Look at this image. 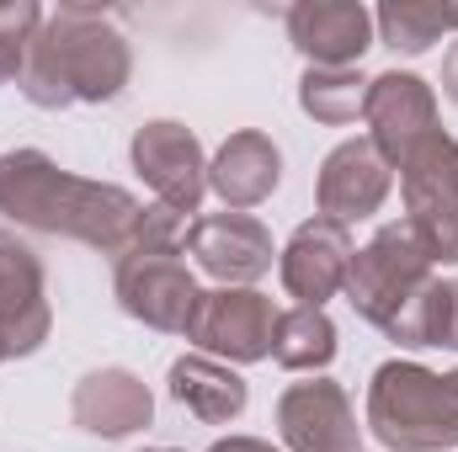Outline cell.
I'll return each mask as SVG.
<instances>
[{
    "mask_svg": "<svg viewBox=\"0 0 458 452\" xmlns=\"http://www.w3.org/2000/svg\"><path fill=\"white\" fill-rule=\"evenodd\" d=\"M0 213L16 229L81 239L117 261L144 219V203L128 187L59 171V160L43 149H11L0 155Z\"/></svg>",
    "mask_w": 458,
    "mask_h": 452,
    "instance_id": "cell-1",
    "label": "cell"
},
{
    "mask_svg": "<svg viewBox=\"0 0 458 452\" xmlns=\"http://www.w3.org/2000/svg\"><path fill=\"white\" fill-rule=\"evenodd\" d=\"M133 75V48L123 38L113 11L102 5H59L43 16L27 64H21V96L43 113H64L75 102L102 107L117 102Z\"/></svg>",
    "mask_w": 458,
    "mask_h": 452,
    "instance_id": "cell-2",
    "label": "cell"
},
{
    "mask_svg": "<svg viewBox=\"0 0 458 452\" xmlns=\"http://www.w3.org/2000/svg\"><path fill=\"white\" fill-rule=\"evenodd\" d=\"M368 431L389 452L458 448V367L432 372L411 356H389L368 378Z\"/></svg>",
    "mask_w": 458,
    "mask_h": 452,
    "instance_id": "cell-3",
    "label": "cell"
},
{
    "mask_svg": "<svg viewBox=\"0 0 458 452\" xmlns=\"http://www.w3.org/2000/svg\"><path fill=\"white\" fill-rule=\"evenodd\" d=\"M437 277V266L427 261V250L416 245L411 224H384L357 255H352V272H346V304L357 309V320H368L373 331H389L411 304L416 293Z\"/></svg>",
    "mask_w": 458,
    "mask_h": 452,
    "instance_id": "cell-4",
    "label": "cell"
},
{
    "mask_svg": "<svg viewBox=\"0 0 458 452\" xmlns=\"http://www.w3.org/2000/svg\"><path fill=\"white\" fill-rule=\"evenodd\" d=\"M113 293L117 309L160 336H187L198 314V277L182 261V245H128L113 261Z\"/></svg>",
    "mask_w": 458,
    "mask_h": 452,
    "instance_id": "cell-5",
    "label": "cell"
},
{
    "mask_svg": "<svg viewBox=\"0 0 458 452\" xmlns=\"http://www.w3.org/2000/svg\"><path fill=\"white\" fill-rule=\"evenodd\" d=\"M277 304L261 288H208L198 298V314L187 325V340L203 356H219L229 367H250L272 356V336H277Z\"/></svg>",
    "mask_w": 458,
    "mask_h": 452,
    "instance_id": "cell-6",
    "label": "cell"
},
{
    "mask_svg": "<svg viewBox=\"0 0 458 452\" xmlns=\"http://www.w3.org/2000/svg\"><path fill=\"white\" fill-rule=\"evenodd\" d=\"M133 171L144 176V187L155 192V203L176 208V213H198L208 197V155L198 144V133L176 117H155L133 133L128 144Z\"/></svg>",
    "mask_w": 458,
    "mask_h": 452,
    "instance_id": "cell-7",
    "label": "cell"
},
{
    "mask_svg": "<svg viewBox=\"0 0 458 452\" xmlns=\"http://www.w3.org/2000/svg\"><path fill=\"white\" fill-rule=\"evenodd\" d=\"M48 331H54V304L43 255L16 229H0V362L43 351Z\"/></svg>",
    "mask_w": 458,
    "mask_h": 452,
    "instance_id": "cell-8",
    "label": "cell"
},
{
    "mask_svg": "<svg viewBox=\"0 0 458 452\" xmlns=\"http://www.w3.org/2000/svg\"><path fill=\"white\" fill-rule=\"evenodd\" d=\"M192 266L203 277H214L219 288H256L272 261H277V245H272V229L261 224L256 213H203L187 224V245Z\"/></svg>",
    "mask_w": 458,
    "mask_h": 452,
    "instance_id": "cell-9",
    "label": "cell"
},
{
    "mask_svg": "<svg viewBox=\"0 0 458 452\" xmlns=\"http://www.w3.org/2000/svg\"><path fill=\"white\" fill-rule=\"evenodd\" d=\"M362 122H368V144H373L389 165H400L411 144H421L427 133L443 128V117H437V91H432L421 75H411V70H384V75L368 80Z\"/></svg>",
    "mask_w": 458,
    "mask_h": 452,
    "instance_id": "cell-10",
    "label": "cell"
},
{
    "mask_svg": "<svg viewBox=\"0 0 458 452\" xmlns=\"http://www.w3.org/2000/svg\"><path fill=\"white\" fill-rule=\"evenodd\" d=\"M394 192V165L368 144V138H342L315 176V208L331 224H362L384 208V197Z\"/></svg>",
    "mask_w": 458,
    "mask_h": 452,
    "instance_id": "cell-11",
    "label": "cell"
},
{
    "mask_svg": "<svg viewBox=\"0 0 458 452\" xmlns=\"http://www.w3.org/2000/svg\"><path fill=\"white\" fill-rule=\"evenodd\" d=\"M277 437L288 452H362V426L342 383H288L277 399Z\"/></svg>",
    "mask_w": 458,
    "mask_h": 452,
    "instance_id": "cell-12",
    "label": "cell"
},
{
    "mask_svg": "<svg viewBox=\"0 0 458 452\" xmlns=\"http://www.w3.org/2000/svg\"><path fill=\"white\" fill-rule=\"evenodd\" d=\"M352 234L331 219H304V224L288 234V245L277 250V277L288 288V298H299L304 309H326V298H336L346 288V272H352Z\"/></svg>",
    "mask_w": 458,
    "mask_h": 452,
    "instance_id": "cell-13",
    "label": "cell"
},
{
    "mask_svg": "<svg viewBox=\"0 0 458 452\" xmlns=\"http://www.w3.org/2000/svg\"><path fill=\"white\" fill-rule=\"evenodd\" d=\"M288 43L315 70H357L362 54L373 48V11L357 0H293Z\"/></svg>",
    "mask_w": 458,
    "mask_h": 452,
    "instance_id": "cell-14",
    "label": "cell"
},
{
    "mask_svg": "<svg viewBox=\"0 0 458 452\" xmlns=\"http://www.w3.org/2000/svg\"><path fill=\"white\" fill-rule=\"evenodd\" d=\"M70 421L86 431V437H102V442H117V437H133L155 421V394L139 372L128 367H97L75 383L70 394Z\"/></svg>",
    "mask_w": 458,
    "mask_h": 452,
    "instance_id": "cell-15",
    "label": "cell"
},
{
    "mask_svg": "<svg viewBox=\"0 0 458 452\" xmlns=\"http://www.w3.org/2000/svg\"><path fill=\"white\" fill-rule=\"evenodd\" d=\"M283 181V149L261 133V128H240L219 144V155L208 160V192L225 203L229 213H250L261 208Z\"/></svg>",
    "mask_w": 458,
    "mask_h": 452,
    "instance_id": "cell-16",
    "label": "cell"
},
{
    "mask_svg": "<svg viewBox=\"0 0 458 452\" xmlns=\"http://www.w3.org/2000/svg\"><path fill=\"white\" fill-rule=\"evenodd\" d=\"M165 389H171V399H176L182 410H192L203 426H229V421H240L245 405H250V383H245L229 362L203 356V351L176 356L171 372H165Z\"/></svg>",
    "mask_w": 458,
    "mask_h": 452,
    "instance_id": "cell-17",
    "label": "cell"
},
{
    "mask_svg": "<svg viewBox=\"0 0 458 452\" xmlns=\"http://www.w3.org/2000/svg\"><path fill=\"white\" fill-rule=\"evenodd\" d=\"M400 171V197H405V213L416 208H458V138L454 133H427L421 144L405 149V160L394 165Z\"/></svg>",
    "mask_w": 458,
    "mask_h": 452,
    "instance_id": "cell-18",
    "label": "cell"
},
{
    "mask_svg": "<svg viewBox=\"0 0 458 452\" xmlns=\"http://www.w3.org/2000/svg\"><path fill=\"white\" fill-rule=\"evenodd\" d=\"M394 346H411V351H427V346H443L458 351V277H432L416 304L384 331Z\"/></svg>",
    "mask_w": 458,
    "mask_h": 452,
    "instance_id": "cell-19",
    "label": "cell"
},
{
    "mask_svg": "<svg viewBox=\"0 0 458 452\" xmlns=\"http://www.w3.org/2000/svg\"><path fill=\"white\" fill-rule=\"evenodd\" d=\"M336 325L326 309H283L277 314V336H272V362L288 367V372H326L336 362Z\"/></svg>",
    "mask_w": 458,
    "mask_h": 452,
    "instance_id": "cell-20",
    "label": "cell"
},
{
    "mask_svg": "<svg viewBox=\"0 0 458 452\" xmlns=\"http://www.w3.org/2000/svg\"><path fill=\"white\" fill-rule=\"evenodd\" d=\"M373 32H378L384 48L416 59V54H427L443 32H454L448 0H384V5L373 11Z\"/></svg>",
    "mask_w": 458,
    "mask_h": 452,
    "instance_id": "cell-21",
    "label": "cell"
},
{
    "mask_svg": "<svg viewBox=\"0 0 458 452\" xmlns=\"http://www.w3.org/2000/svg\"><path fill=\"white\" fill-rule=\"evenodd\" d=\"M362 96H368L362 70H315L310 64L304 80H299V107H304V117H315L326 128L357 122L362 117Z\"/></svg>",
    "mask_w": 458,
    "mask_h": 452,
    "instance_id": "cell-22",
    "label": "cell"
},
{
    "mask_svg": "<svg viewBox=\"0 0 458 452\" xmlns=\"http://www.w3.org/2000/svg\"><path fill=\"white\" fill-rule=\"evenodd\" d=\"M43 5L38 0H0V86L21 80V64H27V48L43 27Z\"/></svg>",
    "mask_w": 458,
    "mask_h": 452,
    "instance_id": "cell-23",
    "label": "cell"
},
{
    "mask_svg": "<svg viewBox=\"0 0 458 452\" xmlns=\"http://www.w3.org/2000/svg\"><path fill=\"white\" fill-rule=\"evenodd\" d=\"M405 224L432 266H458V208H416L405 213Z\"/></svg>",
    "mask_w": 458,
    "mask_h": 452,
    "instance_id": "cell-24",
    "label": "cell"
},
{
    "mask_svg": "<svg viewBox=\"0 0 458 452\" xmlns=\"http://www.w3.org/2000/svg\"><path fill=\"white\" fill-rule=\"evenodd\" d=\"M208 452H283V448H272V442H261V437H219Z\"/></svg>",
    "mask_w": 458,
    "mask_h": 452,
    "instance_id": "cell-25",
    "label": "cell"
},
{
    "mask_svg": "<svg viewBox=\"0 0 458 452\" xmlns=\"http://www.w3.org/2000/svg\"><path fill=\"white\" fill-rule=\"evenodd\" d=\"M443 96L458 107V43L448 48V59H443Z\"/></svg>",
    "mask_w": 458,
    "mask_h": 452,
    "instance_id": "cell-26",
    "label": "cell"
},
{
    "mask_svg": "<svg viewBox=\"0 0 458 452\" xmlns=\"http://www.w3.org/2000/svg\"><path fill=\"white\" fill-rule=\"evenodd\" d=\"M448 21H454V32H458V0H448Z\"/></svg>",
    "mask_w": 458,
    "mask_h": 452,
    "instance_id": "cell-27",
    "label": "cell"
},
{
    "mask_svg": "<svg viewBox=\"0 0 458 452\" xmlns=\"http://www.w3.org/2000/svg\"><path fill=\"white\" fill-rule=\"evenodd\" d=\"M144 452H176V448H144Z\"/></svg>",
    "mask_w": 458,
    "mask_h": 452,
    "instance_id": "cell-28",
    "label": "cell"
}]
</instances>
